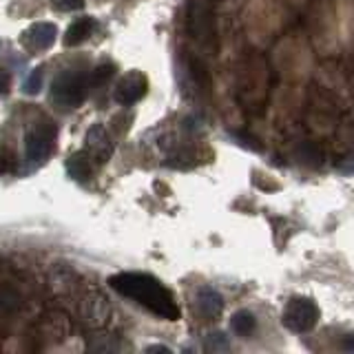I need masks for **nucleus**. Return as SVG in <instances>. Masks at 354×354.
Returning a JSON list of instances; mask_svg holds the SVG:
<instances>
[{
    "mask_svg": "<svg viewBox=\"0 0 354 354\" xmlns=\"http://www.w3.org/2000/svg\"><path fill=\"white\" fill-rule=\"evenodd\" d=\"M111 288L122 297L133 299L142 308H147L155 317L166 321L180 319V306H177L173 292L153 274L144 272H120L109 279Z\"/></svg>",
    "mask_w": 354,
    "mask_h": 354,
    "instance_id": "nucleus-1",
    "label": "nucleus"
},
{
    "mask_svg": "<svg viewBox=\"0 0 354 354\" xmlns=\"http://www.w3.org/2000/svg\"><path fill=\"white\" fill-rule=\"evenodd\" d=\"M88 88H91V82H88V77L84 73L66 69L60 75H55V80L51 84V100L62 111H71L84 104Z\"/></svg>",
    "mask_w": 354,
    "mask_h": 354,
    "instance_id": "nucleus-2",
    "label": "nucleus"
},
{
    "mask_svg": "<svg viewBox=\"0 0 354 354\" xmlns=\"http://www.w3.org/2000/svg\"><path fill=\"white\" fill-rule=\"evenodd\" d=\"M319 319H321V310L308 297H292L281 315L283 326L290 332H299V335L313 330L319 324Z\"/></svg>",
    "mask_w": 354,
    "mask_h": 354,
    "instance_id": "nucleus-3",
    "label": "nucleus"
},
{
    "mask_svg": "<svg viewBox=\"0 0 354 354\" xmlns=\"http://www.w3.org/2000/svg\"><path fill=\"white\" fill-rule=\"evenodd\" d=\"M186 27L188 33L197 42H208L215 36V25H213V9L206 0H191L188 5V16H186Z\"/></svg>",
    "mask_w": 354,
    "mask_h": 354,
    "instance_id": "nucleus-4",
    "label": "nucleus"
},
{
    "mask_svg": "<svg viewBox=\"0 0 354 354\" xmlns=\"http://www.w3.org/2000/svg\"><path fill=\"white\" fill-rule=\"evenodd\" d=\"M55 142V127L51 122H38L36 127H31L27 131L25 138V155L29 162H42L49 158V153L53 149Z\"/></svg>",
    "mask_w": 354,
    "mask_h": 354,
    "instance_id": "nucleus-5",
    "label": "nucleus"
},
{
    "mask_svg": "<svg viewBox=\"0 0 354 354\" xmlns=\"http://www.w3.org/2000/svg\"><path fill=\"white\" fill-rule=\"evenodd\" d=\"M147 91H149L147 75H144L142 71H131V73H127L118 82L113 97H115V102L124 104V106H131V104L140 102V100L147 95Z\"/></svg>",
    "mask_w": 354,
    "mask_h": 354,
    "instance_id": "nucleus-6",
    "label": "nucleus"
},
{
    "mask_svg": "<svg viewBox=\"0 0 354 354\" xmlns=\"http://www.w3.org/2000/svg\"><path fill=\"white\" fill-rule=\"evenodd\" d=\"M55 38H58V27L53 22H36L25 33H22V42L27 44L31 51H47L53 47Z\"/></svg>",
    "mask_w": 354,
    "mask_h": 354,
    "instance_id": "nucleus-7",
    "label": "nucleus"
},
{
    "mask_svg": "<svg viewBox=\"0 0 354 354\" xmlns=\"http://www.w3.org/2000/svg\"><path fill=\"white\" fill-rule=\"evenodd\" d=\"M109 304L102 295H86L80 304V319L84 326H91V328H100L109 319Z\"/></svg>",
    "mask_w": 354,
    "mask_h": 354,
    "instance_id": "nucleus-8",
    "label": "nucleus"
},
{
    "mask_svg": "<svg viewBox=\"0 0 354 354\" xmlns=\"http://www.w3.org/2000/svg\"><path fill=\"white\" fill-rule=\"evenodd\" d=\"M86 153L100 164H104L113 155V142L102 124H93L86 133Z\"/></svg>",
    "mask_w": 354,
    "mask_h": 354,
    "instance_id": "nucleus-9",
    "label": "nucleus"
},
{
    "mask_svg": "<svg viewBox=\"0 0 354 354\" xmlns=\"http://www.w3.org/2000/svg\"><path fill=\"white\" fill-rule=\"evenodd\" d=\"M195 306H197V313L202 315L204 319L213 321L221 315V310H224V297H221L215 288L210 286H204L197 290V297H195Z\"/></svg>",
    "mask_w": 354,
    "mask_h": 354,
    "instance_id": "nucleus-10",
    "label": "nucleus"
},
{
    "mask_svg": "<svg viewBox=\"0 0 354 354\" xmlns=\"http://www.w3.org/2000/svg\"><path fill=\"white\" fill-rule=\"evenodd\" d=\"M93 29H95L93 18H88V16L77 18L75 22H71L69 29H66V33H64V38H62L64 47H77V44H82L84 40H88Z\"/></svg>",
    "mask_w": 354,
    "mask_h": 354,
    "instance_id": "nucleus-11",
    "label": "nucleus"
},
{
    "mask_svg": "<svg viewBox=\"0 0 354 354\" xmlns=\"http://www.w3.org/2000/svg\"><path fill=\"white\" fill-rule=\"evenodd\" d=\"M66 173H69L75 182H88V177L93 173V158L86 151L73 153L66 160Z\"/></svg>",
    "mask_w": 354,
    "mask_h": 354,
    "instance_id": "nucleus-12",
    "label": "nucleus"
},
{
    "mask_svg": "<svg viewBox=\"0 0 354 354\" xmlns=\"http://www.w3.org/2000/svg\"><path fill=\"white\" fill-rule=\"evenodd\" d=\"M230 328H232V332H237V335L248 337L254 332V328H257V319H254V315L248 313V310H239V313L232 315Z\"/></svg>",
    "mask_w": 354,
    "mask_h": 354,
    "instance_id": "nucleus-13",
    "label": "nucleus"
},
{
    "mask_svg": "<svg viewBox=\"0 0 354 354\" xmlns=\"http://www.w3.org/2000/svg\"><path fill=\"white\" fill-rule=\"evenodd\" d=\"M188 73H191L193 82L202 88V91H208L210 86V77H208V69L206 64L199 58H188Z\"/></svg>",
    "mask_w": 354,
    "mask_h": 354,
    "instance_id": "nucleus-14",
    "label": "nucleus"
},
{
    "mask_svg": "<svg viewBox=\"0 0 354 354\" xmlns=\"http://www.w3.org/2000/svg\"><path fill=\"white\" fill-rule=\"evenodd\" d=\"M122 346L109 335H97V337H91L86 343V350H93V352H118Z\"/></svg>",
    "mask_w": 354,
    "mask_h": 354,
    "instance_id": "nucleus-15",
    "label": "nucleus"
},
{
    "mask_svg": "<svg viewBox=\"0 0 354 354\" xmlns=\"http://www.w3.org/2000/svg\"><path fill=\"white\" fill-rule=\"evenodd\" d=\"M115 75V64L113 62H102V64H97L95 69H93V73H91V86L95 88V86H104L111 77Z\"/></svg>",
    "mask_w": 354,
    "mask_h": 354,
    "instance_id": "nucleus-16",
    "label": "nucleus"
},
{
    "mask_svg": "<svg viewBox=\"0 0 354 354\" xmlns=\"http://www.w3.org/2000/svg\"><path fill=\"white\" fill-rule=\"evenodd\" d=\"M204 348L208 352H224V350L230 348V343H228L224 332H210V335L206 337V341H204Z\"/></svg>",
    "mask_w": 354,
    "mask_h": 354,
    "instance_id": "nucleus-17",
    "label": "nucleus"
},
{
    "mask_svg": "<svg viewBox=\"0 0 354 354\" xmlns=\"http://www.w3.org/2000/svg\"><path fill=\"white\" fill-rule=\"evenodd\" d=\"M232 138H235V140H237V144H239V147H243V149H250V151H263L261 140H257L254 136H250V133H246V131H237V133H232Z\"/></svg>",
    "mask_w": 354,
    "mask_h": 354,
    "instance_id": "nucleus-18",
    "label": "nucleus"
},
{
    "mask_svg": "<svg viewBox=\"0 0 354 354\" xmlns=\"http://www.w3.org/2000/svg\"><path fill=\"white\" fill-rule=\"evenodd\" d=\"M20 308V297L9 292V290H0V313H14Z\"/></svg>",
    "mask_w": 354,
    "mask_h": 354,
    "instance_id": "nucleus-19",
    "label": "nucleus"
},
{
    "mask_svg": "<svg viewBox=\"0 0 354 354\" xmlns=\"http://www.w3.org/2000/svg\"><path fill=\"white\" fill-rule=\"evenodd\" d=\"M40 88H42V69H33L31 75L25 80V93L36 95L40 93Z\"/></svg>",
    "mask_w": 354,
    "mask_h": 354,
    "instance_id": "nucleus-20",
    "label": "nucleus"
},
{
    "mask_svg": "<svg viewBox=\"0 0 354 354\" xmlns=\"http://www.w3.org/2000/svg\"><path fill=\"white\" fill-rule=\"evenodd\" d=\"M297 153H299V158L306 160V162H313V158H315L317 162L321 160V151H319L317 147H313V144H310V142L301 144V147L297 149Z\"/></svg>",
    "mask_w": 354,
    "mask_h": 354,
    "instance_id": "nucleus-21",
    "label": "nucleus"
},
{
    "mask_svg": "<svg viewBox=\"0 0 354 354\" xmlns=\"http://www.w3.org/2000/svg\"><path fill=\"white\" fill-rule=\"evenodd\" d=\"M84 5V0H55V7H60L62 11H73L80 9Z\"/></svg>",
    "mask_w": 354,
    "mask_h": 354,
    "instance_id": "nucleus-22",
    "label": "nucleus"
},
{
    "mask_svg": "<svg viewBox=\"0 0 354 354\" xmlns=\"http://www.w3.org/2000/svg\"><path fill=\"white\" fill-rule=\"evenodd\" d=\"M11 88V73L7 69H0V95L9 93Z\"/></svg>",
    "mask_w": 354,
    "mask_h": 354,
    "instance_id": "nucleus-23",
    "label": "nucleus"
},
{
    "mask_svg": "<svg viewBox=\"0 0 354 354\" xmlns=\"http://www.w3.org/2000/svg\"><path fill=\"white\" fill-rule=\"evenodd\" d=\"M341 348L348 350V352H354V332H350V335H346L341 339Z\"/></svg>",
    "mask_w": 354,
    "mask_h": 354,
    "instance_id": "nucleus-24",
    "label": "nucleus"
},
{
    "mask_svg": "<svg viewBox=\"0 0 354 354\" xmlns=\"http://www.w3.org/2000/svg\"><path fill=\"white\" fill-rule=\"evenodd\" d=\"M147 352H171V348H166V346H149Z\"/></svg>",
    "mask_w": 354,
    "mask_h": 354,
    "instance_id": "nucleus-25",
    "label": "nucleus"
},
{
    "mask_svg": "<svg viewBox=\"0 0 354 354\" xmlns=\"http://www.w3.org/2000/svg\"><path fill=\"white\" fill-rule=\"evenodd\" d=\"M5 171H7V158H5L3 153H0V175H3Z\"/></svg>",
    "mask_w": 354,
    "mask_h": 354,
    "instance_id": "nucleus-26",
    "label": "nucleus"
}]
</instances>
